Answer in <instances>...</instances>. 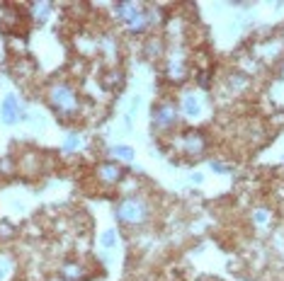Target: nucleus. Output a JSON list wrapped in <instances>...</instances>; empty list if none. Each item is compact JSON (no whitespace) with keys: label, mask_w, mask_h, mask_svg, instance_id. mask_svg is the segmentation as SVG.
<instances>
[{"label":"nucleus","mask_w":284,"mask_h":281,"mask_svg":"<svg viewBox=\"0 0 284 281\" xmlns=\"http://www.w3.org/2000/svg\"><path fill=\"white\" fill-rule=\"evenodd\" d=\"M146 24H148V15L139 10V7H134V12L129 15V20H127V27L134 32V34H141L143 29H146Z\"/></svg>","instance_id":"8"},{"label":"nucleus","mask_w":284,"mask_h":281,"mask_svg":"<svg viewBox=\"0 0 284 281\" xmlns=\"http://www.w3.org/2000/svg\"><path fill=\"white\" fill-rule=\"evenodd\" d=\"M97 177L107 184H117L124 177V167L119 162H100L97 165Z\"/></svg>","instance_id":"6"},{"label":"nucleus","mask_w":284,"mask_h":281,"mask_svg":"<svg viewBox=\"0 0 284 281\" xmlns=\"http://www.w3.org/2000/svg\"><path fill=\"white\" fill-rule=\"evenodd\" d=\"M7 274H10V260L7 257H0V281L7 279Z\"/></svg>","instance_id":"15"},{"label":"nucleus","mask_w":284,"mask_h":281,"mask_svg":"<svg viewBox=\"0 0 284 281\" xmlns=\"http://www.w3.org/2000/svg\"><path fill=\"white\" fill-rule=\"evenodd\" d=\"M207 148V139L202 131H187L182 136V150L190 153V155H202Z\"/></svg>","instance_id":"5"},{"label":"nucleus","mask_w":284,"mask_h":281,"mask_svg":"<svg viewBox=\"0 0 284 281\" xmlns=\"http://www.w3.org/2000/svg\"><path fill=\"white\" fill-rule=\"evenodd\" d=\"M168 78L173 80V82H182L185 78H187V70L182 63H177V61H170L168 63Z\"/></svg>","instance_id":"10"},{"label":"nucleus","mask_w":284,"mask_h":281,"mask_svg":"<svg viewBox=\"0 0 284 281\" xmlns=\"http://www.w3.org/2000/svg\"><path fill=\"white\" fill-rule=\"evenodd\" d=\"M117 221L119 223H129V225H139L148 218V204L143 199H136V197H129L124 201H119V206L114 211Z\"/></svg>","instance_id":"2"},{"label":"nucleus","mask_w":284,"mask_h":281,"mask_svg":"<svg viewBox=\"0 0 284 281\" xmlns=\"http://www.w3.org/2000/svg\"><path fill=\"white\" fill-rule=\"evenodd\" d=\"M0 175H12V160L10 158L0 160Z\"/></svg>","instance_id":"16"},{"label":"nucleus","mask_w":284,"mask_h":281,"mask_svg":"<svg viewBox=\"0 0 284 281\" xmlns=\"http://www.w3.org/2000/svg\"><path fill=\"white\" fill-rule=\"evenodd\" d=\"M255 221H258V223H265V221H267V213H265V211L255 213Z\"/></svg>","instance_id":"19"},{"label":"nucleus","mask_w":284,"mask_h":281,"mask_svg":"<svg viewBox=\"0 0 284 281\" xmlns=\"http://www.w3.org/2000/svg\"><path fill=\"white\" fill-rule=\"evenodd\" d=\"M112 153H114L117 158H122V160H134V148H131V145H114Z\"/></svg>","instance_id":"12"},{"label":"nucleus","mask_w":284,"mask_h":281,"mask_svg":"<svg viewBox=\"0 0 284 281\" xmlns=\"http://www.w3.org/2000/svg\"><path fill=\"white\" fill-rule=\"evenodd\" d=\"M20 117H22V109H20L17 97H15L12 92L5 95V100H2V104H0V119H2V124H17Z\"/></svg>","instance_id":"4"},{"label":"nucleus","mask_w":284,"mask_h":281,"mask_svg":"<svg viewBox=\"0 0 284 281\" xmlns=\"http://www.w3.org/2000/svg\"><path fill=\"white\" fill-rule=\"evenodd\" d=\"M10 235H15L12 225L10 223H0V238H10Z\"/></svg>","instance_id":"17"},{"label":"nucleus","mask_w":284,"mask_h":281,"mask_svg":"<svg viewBox=\"0 0 284 281\" xmlns=\"http://www.w3.org/2000/svg\"><path fill=\"white\" fill-rule=\"evenodd\" d=\"M64 148H66V150H75V148H80V136H78V134H68V136H66V143H64Z\"/></svg>","instance_id":"14"},{"label":"nucleus","mask_w":284,"mask_h":281,"mask_svg":"<svg viewBox=\"0 0 284 281\" xmlns=\"http://www.w3.org/2000/svg\"><path fill=\"white\" fill-rule=\"evenodd\" d=\"M212 167H214V172H228V167H226V165H221V162H216V160L212 162Z\"/></svg>","instance_id":"18"},{"label":"nucleus","mask_w":284,"mask_h":281,"mask_svg":"<svg viewBox=\"0 0 284 281\" xmlns=\"http://www.w3.org/2000/svg\"><path fill=\"white\" fill-rule=\"evenodd\" d=\"M177 124V109L173 104H155L153 107V126L155 129H170Z\"/></svg>","instance_id":"3"},{"label":"nucleus","mask_w":284,"mask_h":281,"mask_svg":"<svg viewBox=\"0 0 284 281\" xmlns=\"http://www.w3.org/2000/svg\"><path fill=\"white\" fill-rule=\"evenodd\" d=\"M61 279L64 281H85L87 279V272L80 262H66L61 267Z\"/></svg>","instance_id":"7"},{"label":"nucleus","mask_w":284,"mask_h":281,"mask_svg":"<svg viewBox=\"0 0 284 281\" xmlns=\"http://www.w3.org/2000/svg\"><path fill=\"white\" fill-rule=\"evenodd\" d=\"M100 242H102V247H114V242H117V233H114V230H105V233L100 235Z\"/></svg>","instance_id":"13"},{"label":"nucleus","mask_w":284,"mask_h":281,"mask_svg":"<svg viewBox=\"0 0 284 281\" xmlns=\"http://www.w3.org/2000/svg\"><path fill=\"white\" fill-rule=\"evenodd\" d=\"M49 102H51V107L59 117H73L78 112V95L66 82H56L49 90Z\"/></svg>","instance_id":"1"},{"label":"nucleus","mask_w":284,"mask_h":281,"mask_svg":"<svg viewBox=\"0 0 284 281\" xmlns=\"http://www.w3.org/2000/svg\"><path fill=\"white\" fill-rule=\"evenodd\" d=\"M49 10H51L49 2H32V12H34V20L37 22H44L49 17Z\"/></svg>","instance_id":"11"},{"label":"nucleus","mask_w":284,"mask_h":281,"mask_svg":"<svg viewBox=\"0 0 284 281\" xmlns=\"http://www.w3.org/2000/svg\"><path fill=\"white\" fill-rule=\"evenodd\" d=\"M182 109H185V114L197 117V114L202 112V102H199V97H197V95H187L185 102H182Z\"/></svg>","instance_id":"9"}]
</instances>
